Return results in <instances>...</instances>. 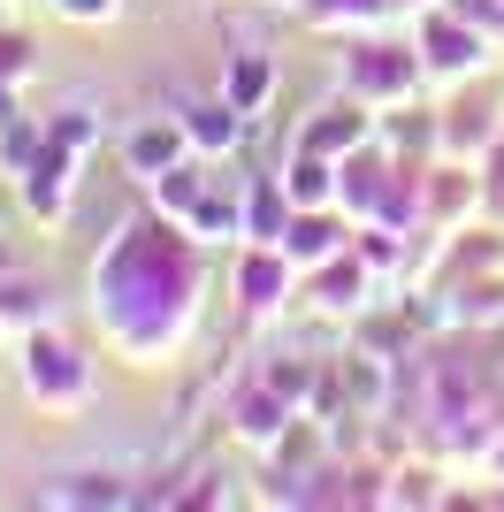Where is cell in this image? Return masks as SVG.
<instances>
[{"mask_svg":"<svg viewBox=\"0 0 504 512\" xmlns=\"http://www.w3.org/2000/svg\"><path fill=\"white\" fill-rule=\"evenodd\" d=\"M199 253H191V230L168 222L161 207L146 222L115 230L100 260H92V314H100L107 344L123 352L130 367H153L176 352L191 306H199Z\"/></svg>","mask_w":504,"mask_h":512,"instance_id":"cell-1","label":"cell"},{"mask_svg":"<svg viewBox=\"0 0 504 512\" xmlns=\"http://www.w3.org/2000/svg\"><path fill=\"white\" fill-rule=\"evenodd\" d=\"M23 390L46 413H84L92 406V360L54 329H23Z\"/></svg>","mask_w":504,"mask_h":512,"instance_id":"cell-2","label":"cell"},{"mask_svg":"<svg viewBox=\"0 0 504 512\" xmlns=\"http://www.w3.org/2000/svg\"><path fill=\"white\" fill-rule=\"evenodd\" d=\"M413 46H420V62H428V77H451V85H474L489 69V54H497V39L474 31L451 0H436V8L413 16Z\"/></svg>","mask_w":504,"mask_h":512,"instance_id":"cell-3","label":"cell"},{"mask_svg":"<svg viewBox=\"0 0 504 512\" xmlns=\"http://www.w3.org/2000/svg\"><path fill=\"white\" fill-rule=\"evenodd\" d=\"M428 77L413 39H352L344 46V92H359L367 107H405L413 85Z\"/></svg>","mask_w":504,"mask_h":512,"instance_id":"cell-4","label":"cell"},{"mask_svg":"<svg viewBox=\"0 0 504 512\" xmlns=\"http://www.w3.org/2000/svg\"><path fill=\"white\" fill-rule=\"evenodd\" d=\"M436 130H443V153H474V161L504 138V107H497L489 69L474 77V92H451V100L436 107Z\"/></svg>","mask_w":504,"mask_h":512,"instance_id":"cell-5","label":"cell"},{"mask_svg":"<svg viewBox=\"0 0 504 512\" xmlns=\"http://www.w3.org/2000/svg\"><path fill=\"white\" fill-rule=\"evenodd\" d=\"M375 283H382V268L359 253V237H352L344 253H329L321 268H306V299H314L321 314H367Z\"/></svg>","mask_w":504,"mask_h":512,"instance_id":"cell-6","label":"cell"},{"mask_svg":"<svg viewBox=\"0 0 504 512\" xmlns=\"http://www.w3.org/2000/svg\"><path fill=\"white\" fill-rule=\"evenodd\" d=\"M474 207H482V169H459V153H443V161L420 169V222H428L436 237L459 230Z\"/></svg>","mask_w":504,"mask_h":512,"instance_id":"cell-7","label":"cell"},{"mask_svg":"<svg viewBox=\"0 0 504 512\" xmlns=\"http://www.w3.org/2000/svg\"><path fill=\"white\" fill-rule=\"evenodd\" d=\"M382 130V115L359 92H336L329 107H314L306 123H298V146H314V153H329V161H344V153H359L367 138Z\"/></svg>","mask_w":504,"mask_h":512,"instance_id":"cell-8","label":"cell"},{"mask_svg":"<svg viewBox=\"0 0 504 512\" xmlns=\"http://www.w3.org/2000/svg\"><path fill=\"white\" fill-rule=\"evenodd\" d=\"M291 283H298V260L283 245H245L237 253V306L245 314H275V306L291 299Z\"/></svg>","mask_w":504,"mask_h":512,"instance_id":"cell-9","label":"cell"},{"mask_svg":"<svg viewBox=\"0 0 504 512\" xmlns=\"http://www.w3.org/2000/svg\"><path fill=\"white\" fill-rule=\"evenodd\" d=\"M191 130H184V115H146V123H130V138H123V161H130V176H168L176 161H191Z\"/></svg>","mask_w":504,"mask_h":512,"instance_id":"cell-10","label":"cell"},{"mask_svg":"<svg viewBox=\"0 0 504 512\" xmlns=\"http://www.w3.org/2000/svg\"><path fill=\"white\" fill-rule=\"evenodd\" d=\"M352 237H359V222H352L344 207H298V214H291V230H283V253H291L298 268H321V260L344 253Z\"/></svg>","mask_w":504,"mask_h":512,"instance_id":"cell-11","label":"cell"},{"mask_svg":"<svg viewBox=\"0 0 504 512\" xmlns=\"http://www.w3.org/2000/svg\"><path fill=\"white\" fill-rule=\"evenodd\" d=\"M291 192H283V176H252L245 184V245H283L291 230Z\"/></svg>","mask_w":504,"mask_h":512,"instance_id":"cell-12","label":"cell"},{"mask_svg":"<svg viewBox=\"0 0 504 512\" xmlns=\"http://www.w3.org/2000/svg\"><path fill=\"white\" fill-rule=\"evenodd\" d=\"M283 192H291V207H336V161L314 146L291 153V169H283Z\"/></svg>","mask_w":504,"mask_h":512,"instance_id":"cell-13","label":"cell"},{"mask_svg":"<svg viewBox=\"0 0 504 512\" xmlns=\"http://www.w3.org/2000/svg\"><path fill=\"white\" fill-rule=\"evenodd\" d=\"M54 505H130V490H123V474L115 467H84V474H62L54 482Z\"/></svg>","mask_w":504,"mask_h":512,"instance_id":"cell-14","label":"cell"},{"mask_svg":"<svg viewBox=\"0 0 504 512\" xmlns=\"http://www.w3.org/2000/svg\"><path fill=\"white\" fill-rule=\"evenodd\" d=\"M222 92H230L245 115H260V107H268V92H275V54H237L230 77H222Z\"/></svg>","mask_w":504,"mask_h":512,"instance_id":"cell-15","label":"cell"},{"mask_svg":"<svg viewBox=\"0 0 504 512\" xmlns=\"http://www.w3.org/2000/svg\"><path fill=\"white\" fill-rule=\"evenodd\" d=\"M46 321V283L39 276H0V329H39Z\"/></svg>","mask_w":504,"mask_h":512,"instance_id":"cell-16","label":"cell"},{"mask_svg":"<svg viewBox=\"0 0 504 512\" xmlns=\"http://www.w3.org/2000/svg\"><path fill=\"white\" fill-rule=\"evenodd\" d=\"M390 8H398V0H298V16L329 23V31H336V23H382Z\"/></svg>","mask_w":504,"mask_h":512,"instance_id":"cell-17","label":"cell"},{"mask_svg":"<svg viewBox=\"0 0 504 512\" xmlns=\"http://www.w3.org/2000/svg\"><path fill=\"white\" fill-rule=\"evenodd\" d=\"M436 474L428 467H390V505H436Z\"/></svg>","mask_w":504,"mask_h":512,"instance_id":"cell-18","label":"cell"},{"mask_svg":"<svg viewBox=\"0 0 504 512\" xmlns=\"http://www.w3.org/2000/svg\"><path fill=\"white\" fill-rule=\"evenodd\" d=\"M31 54H39L31 31H8V23H0V85H23V77H31Z\"/></svg>","mask_w":504,"mask_h":512,"instance_id":"cell-19","label":"cell"},{"mask_svg":"<svg viewBox=\"0 0 504 512\" xmlns=\"http://www.w3.org/2000/svg\"><path fill=\"white\" fill-rule=\"evenodd\" d=\"M474 169H482V207H489V214L504 222V138H497V146L482 153V161H474Z\"/></svg>","mask_w":504,"mask_h":512,"instance_id":"cell-20","label":"cell"},{"mask_svg":"<svg viewBox=\"0 0 504 512\" xmlns=\"http://www.w3.org/2000/svg\"><path fill=\"white\" fill-rule=\"evenodd\" d=\"M62 23H115L123 16V0H46Z\"/></svg>","mask_w":504,"mask_h":512,"instance_id":"cell-21","label":"cell"},{"mask_svg":"<svg viewBox=\"0 0 504 512\" xmlns=\"http://www.w3.org/2000/svg\"><path fill=\"white\" fill-rule=\"evenodd\" d=\"M398 8H413V16H420V8H436V0H398Z\"/></svg>","mask_w":504,"mask_h":512,"instance_id":"cell-22","label":"cell"}]
</instances>
